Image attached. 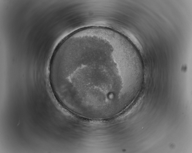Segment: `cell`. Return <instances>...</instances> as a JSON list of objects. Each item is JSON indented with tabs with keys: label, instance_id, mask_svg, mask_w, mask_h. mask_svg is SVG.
<instances>
[{
	"label": "cell",
	"instance_id": "1",
	"mask_svg": "<svg viewBox=\"0 0 192 153\" xmlns=\"http://www.w3.org/2000/svg\"><path fill=\"white\" fill-rule=\"evenodd\" d=\"M49 74L57 99L76 115H108L121 106L126 97L127 83L115 75L128 76L126 62L105 44L89 41L63 46L52 55Z\"/></svg>",
	"mask_w": 192,
	"mask_h": 153
}]
</instances>
